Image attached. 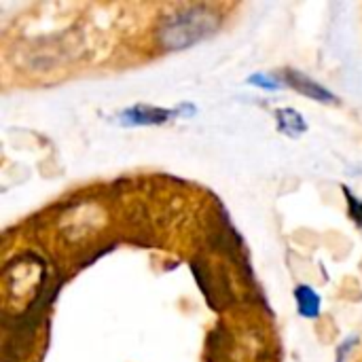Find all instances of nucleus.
I'll use <instances>...</instances> for the list:
<instances>
[{"label":"nucleus","instance_id":"f257e3e1","mask_svg":"<svg viewBox=\"0 0 362 362\" xmlns=\"http://www.w3.org/2000/svg\"><path fill=\"white\" fill-rule=\"evenodd\" d=\"M221 23V15L208 6H191L168 17L159 30V40L165 49L178 51L210 36Z\"/></svg>","mask_w":362,"mask_h":362},{"label":"nucleus","instance_id":"f03ea898","mask_svg":"<svg viewBox=\"0 0 362 362\" xmlns=\"http://www.w3.org/2000/svg\"><path fill=\"white\" fill-rule=\"evenodd\" d=\"M282 76H284V81H286L293 89H297L299 93H303V95H308V98H312V100L327 102V104L335 102V95H333L329 89H325L320 83H316L314 78H310L308 74H303V72H299V70L286 68V70L282 72Z\"/></svg>","mask_w":362,"mask_h":362},{"label":"nucleus","instance_id":"7ed1b4c3","mask_svg":"<svg viewBox=\"0 0 362 362\" xmlns=\"http://www.w3.org/2000/svg\"><path fill=\"white\" fill-rule=\"evenodd\" d=\"M174 115H178V110H165V108H157V106H132L127 110L121 112V123L125 125H159L165 123L168 119H172Z\"/></svg>","mask_w":362,"mask_h":362},{"label":"nucleus","instance_id":"20e7f679","mask_svg":"<svg viewBox=\"0 0 362 362\" xmlns=\"http://www.w3.org/2000/svg\"><path fill=\"white\" fill-rule=\"evenodd\" d=\"M295 299L299 305V314L303 318H316L320 312V297L310 286H299L295 291Z\"/></svg>","mask_w":362,"mask_h":362},{"label":"nucleus","instance_id":"39448f33","mask_svg":"<svg viewBox=\"0 0 362 362\" xmlns=\"http://www.w3.org/2000/svg\"><path fill=\"white\" fill-rule=\"evenodd\" d=\"M276 117H278V125H280V129L284 132V134H288V136H299V134H303L305 129H308V125H305V121L301 119V115L297 112V110H293V108H280L278 112H276Z\"/></svg>","mask_w":362,"mask_h":362},{"label":"nucleus","instance_id":"423d86ee","mask_svg":"<svg viewBox=\"0 0 362 362\" xmlns=\"http://www.w3.org/2000/svg\"><path fill=\"white\" fill-rule=\"evenodd\" d=\"M248 83H255L257 87L272 89V91H276V89H280V87H282V85H280V81H278L276 76H272V74H263V72L252 74V76L248 78Z\"/></svg>","mask_w":362,"mask_h":362},{"label":"nucleus","instance_id":"0eeeda50","mask_svg":"<svg viewBox=\"0 0 362 362\" xmlns=\"http://www.w3.org/2000/svg\"><path fill=\"white\" fill-rule=\"evenodd\" d=\"M346 197H348V202H350L348 206H350V216H352V221L362 227V202L358 197H352L350 191H346Z\"/></svg>","mask_w":362,"mask_h":362},{"label":"nucleus","instance_id":"6e6552de","mask_svg":"<svg viewBox=\"0 0 362 362\" xmlns=\"http://www.w3.org/2000/svg\"><path fill=\"white\" fill-rule=\"evenodd\" d=\"M356 344H358V341H356V337H348V341H346V344H344V346L337 350V356H339V358H337V362L344 361V358H346V354H348V352H350V350H352Z\"/></svg>","mask_w":362,"mask_h":362}]
</instances>
